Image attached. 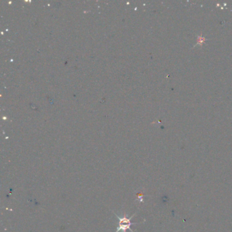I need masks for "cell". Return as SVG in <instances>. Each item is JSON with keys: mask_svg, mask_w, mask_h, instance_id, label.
<instances>
[{"mask_svg": "<svg viewBox=\"0 0 232 232\" xmlns=\"http://www.w3.org/2000/svg\"><path fill=\"white\" fill-rule=\"evenodd\" d=\"M115 215L116 216V217L119 218V225H118V227H117L116 232H126L127 230H129L132 232H133V231L132 230V228H131V226H132V225L137 224V223H132V222L131 221V219H132V218L134 217L135 214L132 215V216L129 218H127V216H124L123 217H120L119 215H117L116 214Z\"/></svg>", "mask_w": 232, "mask_h": 232, "instance_id": "1", "label": "cell"}]
</instances>
